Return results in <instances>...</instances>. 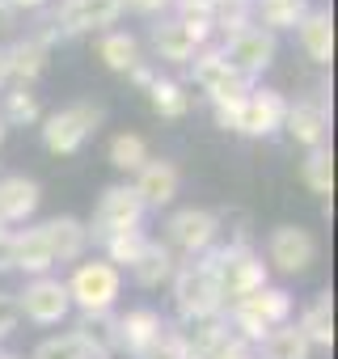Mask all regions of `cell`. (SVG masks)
Segmentation results:
<instances>
[{
    "label": "cell",
    "instance_id": "cell-31",
    "mask_svg": "<svg viewBox=\"0 0 338 359\" xmlns=\"http://www.w3.org/2000/svg\"><path fill=\"white\" fill-rule=\"evenodd\" d=\"M300 177H304V187L313 195H321L330 203V195H334V156H330L325 144L321 148H309V156L300 161Z\"/></svg>",
    "mask_w": 338,
    "mask_h": 359
},
{
    "label": "cell",
    "instance_id": "cell-8",
    "mask_svg": "<svg viewBox=\"0 0 338 359\" xmlns=\"http://www.w3.org/2000/svg\"><path fill=\"white\" fill-rule=\"evenodd\" d=\"M140 220H144V203H140V195L131 191V182H114V187H106L102 191V199H97V208H93V220L85 224L89 229V241H106V237H114V233H131V229H140Z\"/></svg>",
    "mask_w": 338,
    "mask_h": 359
},
{
    "label": "cell",
    "instance_id": "cell-40",
    "mask_svg": "<svg viewBox=\"0 0 338 359\" xmlns=\"http://www.w3.org/2000/svg\"><path fill=\"white\" fill-rule=\"evenodd\" d=\"M212 359H258V346H250V342H241V338H229Z\"/></svg>",
    "mask_w": 338,
    "mask_h": 359
},
{
    "label": "cell",
    "instance_id": "cell-2",
    "mask_svg": "<svg viewBox=\"0 0 338 359\" xmlns=\"http://www.w3.org/2000/svg\"><path fill=\"white\" fill-rule=\"evenodd\" d=\"M169 292H174V309H178L182 325L224 313V296H220V283H216V271H212L208 254L178 262L174 279H169Z\"/></svg>",
    "mask_w": 338,
    "mask_h": 359
},
{
    "label": "cell",
    "instance_id": "cell-21",
    "mask_svg": "<svg viewBox=\"0 0 338 359\" xmlns=\"http://www.w3.org/2000/svg\"><path fill=\"white\" fill-rule=\"evenodd\" d=\"M165 325H169V321H165L156 309H148V304H135V309L119 313V351H127V355L135 359Z\"/></svg>",
    "mask_w": 338,
    "mask_h": 359
},
{
    "label": "cell",
    "instance_id": "cell-37",
    "mask_svg": "<svg viewBox=\"0 0 338 359\" xmlns=\"http://www.w3.org/2000/svg\"><path fill=\"white\" fill-rule=\"evenodd\" d=\"M30 359H85V351H81V342L72 334H51V338H43L34 346Z\"/></svg>",
    "mask_w": 338,
    "mask_h": 359
},
{
    "label": "cell",
    "instance_id": "cell-33",
    "mask_svg": "<svg viewBox=\"0 0 338 359\" xmlns=\"http://www.w3.org/2000/svg\"><path fill=\"white\" fill-rule=\"evenodd\" d=\"M245 26H254L250 0H212V34L229 39V34H237Z\"/></svg>",
    "mask_w": 338,
    "mask_h": 359
},
{
    "label": "cell",
    "instance_id": "cell-13",
    "mask_svg": "<svg viewBox=\"0 0 338 359\" xmlns=\"http://www.w3.org/2000/svg\"><path fill=\"white\" fill-rule=\"evenodd\" d=\"M18 304H22V317L34 321V325H60V321L72 313L68 287H64V279H55V275L30 279V283L18 292Z\"/></svg>",
    "mask_w": 338,
    "mask_h": 359
},
{
    "label": "cell",
    "instance_id": "cell-24",
    "mask_svg": "<svg viewBox=\"0 0 338 359\" xmlns=\"http://www.w3.org/2000/svg\"><path fill=\"white\" fill-rule=\"evenodd\" d=\"M313 5L309 0H250V13H254V26H262L266 34H283V30H296L304 22Z\"/></svg>",
    "mask_w": 338,
    "mask_h": 359
},
{
    "label": "cell",
    "instance_id": "cell-10",
    "mask_svg": "<svg viewBox=\"0 0 338 359\" xmlns=\"http://www.w3.org/2000/svg\"><path fill=\"white\" fill-rule=\"evenodd\" d=\"M220 55L229 60V68H233L237 76L258 81V76L275 64V55H279V39L266 34L262 26H245V30L220 39Z\"/></svg>",
    "mask_w": 338,
    "mask_h": 359
},
{
    "label": "cell",
    "instance_id": "cell-16",
    "mask_svg": "<svg viewBox=\"0 0 338 359\" xmlns=\"http://www.w3.org/2000/svg\"><path fill=\"white\" fill-rule=\"evenodd\" d=\"M178 187H182V173H178V165L174 161H165V156H148L144 165H140V173L131 177V191L140 195V203H144V212L148 208H169L178 199Z\"/></svg>",
    "mask_w": 338,
    "mask_h": 359
},
{
    "label": "cell",
    "instance_id": "cell-46",
    "mask_svg": "<svg viewBox=\"0 0 338 359\" xmlns=\"http://www.w3.org/2000/svg\"><path fill=\"white\" fill-rule=\"evenodd\" d=\"M5 135H9V127H5V118H0V144H5Z\"/></svg>",
    "mask_w": 338,
    "mask_h": 359
},
{
    "label": "cell",
    "instance_id": "cell-30",
    "mask_svg": "<svg viewBox=\"0 0 338 359\" xmlns=\"http://www.w3.org/2000/svg\"><path fill=\"white\" fill-rule=\"evenodd\" d=\"M0 118H5V127H34V123H43L39 93H30L26 85L5 89V97H0Z\"/></svg>",
    "mask_w": 338,
    "mask_h": 359
},
{
    "label": "cell",
    "instance_id": "cell-3",
    "mask_svg": "<svg viewBox=\"0 0 338 359\" xmlns=\"http://www.w3.org/2000/svg\"><path fill=\"white\" fill-rule=\"evenodd\" d=\"M72 309L81 313H114L119 296H123V271L110 266L106 258H81L72 266V275L64 279Z\"/></svg>",
    "mask_w": 338,
    "mask_h": 359
},
{
    "label": "cell",
    "instance_id": "cell-35",
    "mask_svg": "<svg viewBox=\"0 0 338 359\" xmlns=\"http://www.w3.org/2000/svg\"><path fill=\"white\" fill-rule=\"evenodd\" d=\"M135 359H191V346H187V334L182 325H165Z\"/></svg>",
    "mask_w": 338,
    "mask_h": 359
},
{
    "label": "cell",
    "instance_id": "cell-27",
    "mask_svg": "<svg viewBox=\"0 0 338 359\" xmlns=\"http://www.w3.org/2000/svg\"><path fill=\"white\" fill-rule=\"evenodd\" d=\"M97 60H102L110 72L127 76L131 68H140V64H144V55H140V39H135V34H127V30H106V34L97 39Z\"/></svg>",
    "mask_w": 338,
    "mask_h": 359
},
{
    "label": "cell",
    "instance_id": "cell-4",
    "mask_svg": "<svg viewBox=\"0 0 338 359\" xmlns=\"http://www.w3.org/2000/svg\"><path fill=\"white\" fill-rule=\"evenodd\" d=\"M102 118H106V110H102L97 102L60 106V110L43 114V148L55 152V156H72V152H81V148L97 135Z\"/></svg>",
    "mask_w": 338,
    "mask_h": 359
},
{
    "label": "cell",
    "instance_id": "cell-11",
    "mask_svg": "<svg viewBox=\"0 0 338 359\" xmlns=\"http://www.w3.org/2000/svg\"><path fill=\"white\" fill-rule=\"evenodd\" d=\"M123 18V0H60L51 9V26L60 30V39H76V34H106L114 30V22Z\"/></svg>",
    "mask_w": 338,
    "mask_h": 359
},
{
    "label": "cell",
    "instance_id": "cell-17",
    "mask_svg": "<svg viewBox=\"0 0 338 359\" xmlns=\"http://www.w3.org/2000/svg\"><path fill=\"white\" fill-rule=\"evenodd\" d=\"M43 203V191L26 173H5L0 177V220L5 224H26Z\"/></svg>",
    "mask_w": 338,
    "mask_h": 359
},
{
    "label": "cell",
    "instance_id": "cell-34",
    "mask_svg": "<svg viewBox=\"0 0 338 359\" xmlns=\"http://www.w3.org/2000/svg\"><path fill=\"white\" fill-rule=\"evenodd\" d=\"M144 245H148V233H144V229H131V233H114V237H106V241H102V254H106L110 266H119V271L127 266V271H131V262L140 258Z\"/></svg>",
    "mask_w": 338,
    "mask_h": 359
},
{
    "label": "cell",
    "instance_id": "cell-32",
    "mask_svg": "<svg viewBox=\"0 0 338 359\" xmlns=\"http://www.w3.org/2000/svg\"><path fill=\"white\" fill-rule=\"evenodd\" d=\"M148 161V144H144V135H135V131H119L114 140H110V165L119 169V173H140V165Z\"/></svg>",
    "mask_w": 338,
    "mask_h": 359
},
{
    "label": "cell",
    "instance_id": "cell-1",
    "mask_svg": "<svg viewBox=\"0 0 338 359\" xmlns=\"http://www.w3.org/2000/svg\"><path fill=\"white\" fill-rule=\"evenodd\" d=\"M292 317H296L292 292L271 287V283L258 287V292H250V296H241V300H229V304H224V321H229L233 338H241V342H250V346H258L271 330L288 325Z\"/></svg>",
    "mask_w": 338,
    "mask_h": 359
},
{
    "label": "cell",
    "instance_id": "cell-25",
    "mask_svg": "<svg viewBox=\"0 0 338 359\" xmlns=\"http://www.w3.org/2000/svg\"><path fill=\"white\" fill-rule=\"evenodd\" d=\"M51 266H55V258H51V245H47L43 224L22 229V233H18V250H13V271L39 279V275H51Z\"/></svg>",
    "mask_w": 338,
    "mask_h": 359
},
{
    "label": "cell",
    "instance_id": "cell-19",
    "mask_svg": "<svg viewBox=\"0 0 338 359\" xmlns=\"http://www.w3.org/2000/svg\"><path fill=\"white\" fill-rule=\"evenodd\" d=\"M5 60H9V81L30 89V85L47 72V64H51V47L39 43L34 34H26V39H18V43L5 47Z\"/></svg>",
    "mask_w": 338,
    "mask_h": 359
},
{
    "label": "cell",
    "instance_id": "cell-43",
    "mask_svg": "<svg viewBox=\"0 0 338 359\" xmlns=\"http://www.w3.org/2000/svg\"><path fill=\"white\" fill-rule=\"evenodd\" d=\"M13 26H18V9L9 5V0H0V39H5Z\"/></svg>",
    "mask_w": 338,
    "mask_h": 359
},
{
    "label": "cell",
    "instance_id": "cell-45",
    "mask_svg": "<svg viewBox=\"0 0 338 359\" xmlns=\"http://www.w3.org/2000/svg\"><path fill=\"white\" fill-rule=\"evenodd\" d=\"M9 85V60H5V47H0V89Z\"/></svg>",
    "mask_w": 338,
    "mask_h": 359
},
{
    "label": "cell",
    "instance_id": "cell-41",
    "mask_svg": "<svg viewBox=\"0 0 338 359\" xmlns=\"http://www.w3.org/2000/svg\"><path fill=\"white\" fill-rule=\"evenodd\" d=\"M13 250H18V229H0V275L13 271Z\"/></svg>",
    "mask_w": 338,
    "mask_h": 359
},
{
    "label": "cell",
    "instance_id": "cell-22",
    "mask_svg": "<svg viewBox=\"0 0 338 359\" xmlns=\"http://www.w3.org/2000/svg\"><path fill=\"white\" fill-rule=\"evenodd\" d=\"M296 39H300L304 60H313L317 68H325L334 60V18H330V9H309L304 22L296 26Z\"/></svg>",
    "mask_w": 338,
    "mask_h": 359
},
{
    "label": "cell",
    "instance_id": "cell-47",
    "mask_svg": "<svg viewBox=\"0 0 338 359\" xmlns=\"http://www.w3.org/2000/svg\"><path fill=\"white\" fill-rule=\"evenodd\" d=\"M0 359H22V355H13V351H0Z\"/></svg>",
    "mask_w": 338,
    "mask_h": 359
},
{
    "label": "cell",
    "instance_id": "cell-29",
    "mask_svg": "<svg viewBox=\"0 0 338 359\" xmlns=\"http://www.w3.org/2000/svg\"><path fill=\"white\" fill-rule=\"evenodd\" d=\"M309 355H313V346H309V338L300 334L296 317H292L288 325L271 330V334L258 342V359H309Z\"/></svg>",
    "mask_w": 338,
    "mask_h": 359
},
{
    "label": "cell",
    "instance_id": "cell-20",
    "mask_svg": "<svg viewBox=\"0 0 338 359\" xmlns=\"http://www.w3.org/2000/svg\"><path fill=\"white\" fill-rule=\"evenodd\" d=\"M43 233H47V245H51V258L55 262H72L76 266L85 258V250L93 245L85 220H76V216H55V220L43 224Z\"/></svg>",
    "mask_w": 338,
    "mask_h": 359
},
{
    "label": "cell",
    "instance_id": "cell-7",
    "mask_svg": "<svg viewBox=\"0 0 338 359\" xmlns=\"http://www.w3.org/2000/svg\"><path fill=\"white\" fill-rule=\"evenodd\" d=\"M191 81H195L199 93H208L212 106H237V102H245V93L254 89V81H245V76H237V72L229 68V60L220 55L216 43H208V47L191 60Z\"/></svg>",
    "mask_w": 338,
    "mask_h": 359
},
{
    "label": "cell",
    "instance_id": "cell-39",
    "mask_svg": "<svg viewBox=\"0 0 338 359\" xmlns=\"http://www.w3.org/2000/svg\"><path fill=\"white\" fill-rule=\"evenodd\" d=\"M140 13V18H169L174 13V0H123V13Z\"/></svg>",
    "mask_w": 338,
    "mask_h": 359
},
{
    "label": "cell",
    "instance_id": "cell-9",
    "mask_svg": "<svg viewBox=\"0 0 338 359\" xmlns=\"http://www.w3.org/2000/svg\"><path fill=\"white\" fill-rule=\"evenodd\" d=\"M165 245L182 254V258H199L212 245H220V229H216V212L208 208H178L165 220Z\"/></svg>",
    "mask_w": 338,
    "mask_h": 359
},
{
    "label": "cell",
    "instance_id": "cell-12",
    "mask_svg": "<svg viewBox=\"0 0 338 359\" xmlns=\"http://www.w3.org/2000/svg\"><path fill=\"white\" fill-rule=\"evenodd\" d=\"M317 262V237L300 224H279L266 233V266L279 275H304Z\"/></svg>",
    "mask_w": 338,
    "mask_h": 359
},
{
    "label": "cell",
    "instance_id": "cell-28",
    "mask_svg": "<svg viewBox=\"0 0 338 359\" xmlns=\"http://www.w3.org/2000/svg\"><path fill=\"white\" fill-rule=\"evenodd\" d=\"M296 325H300V334L309 338V346H334V296L330 292H321L317 300H309L304 304V313L296 317Z\"/></svg>",
    "mask_w": 338,
    "mask_h": 359
},
{
    "label": "cell",
    "instance_id": "cell-6",
    "mask_svg": "<svg viewBox=\"0 0 338 359\" xmlns=\"http://www.w3.org/2000/svg\"><path fill=\"white\" fill-rule=\"evenodd\" d=\"M212 22H182V18H156L148 43H152V55L161 64H174V68H191V60L212 43Z\"/></svg>",
    "mask_w": 338,
    "mask_h": 359
},
{
    "label": "cell",
    "instance_id": "cell-5",
    "mask_svg": "<svg viewBox=\"0 0 338 359\" xmlns=\"http://www.w3.org/2000/svg\"><path fill=\"white\" fill-rule=\"evenodd\" d=\"M208 258H212V271H216V283H220L224 304L229 300H241V296H250V292H258V287L271 283V266L262 262V254L254 245H237V250L212 245Z\"/></svg>",
    "mask_w": 338,
    "mask_h": 359
},
{
    "label": "cell",
    "instance_id": "cell-36",
    "mask_svg": "<svg viewBox=\"0 0 338 359\" xmlns=\"http://www.w3.org/2000/svg\"><path fill=\"white\" fill-rule=\"evenodd\" d=\"M216 229L229 237V241H224V250L250 245V216H245L241 208H224V212H216Z\"/></svg>",
    "mask_w": 338,
    "mask_h": 359
},
{
    "label": "cell",
    "instance_id": "cell-14",
    "mask_svg": "<svg viewBox=\"0 0 338 359\" xmlns=\"http://www.w3.org/2000/svg\"><path fill=\"white\" fill-rule=\"evenodd\" d=\"M283 114H288V97L279 89H250L241 110H237V135L250 140H266L275 131H283Z\"/></svg>",
    "mask_w": 338,
    "mask_h": 359
},
{
    "label": "cell",
    "instance_id": "cell-44",
    "mask_svg": "<svg viewBox=\"0 0 338 359\" xmlns=\"http://www.w3.org/2000/svg\"><path fill=\"white\" fill-rule=\"evenodd\" d=\"M9 5H13L18 13H43V9L51 5V0H9Z\"/></svg>",
    "mask_w": 338,
    "mask_h": 359
},
{
    "label": "cell",
    "instance_id": "cell-18",
    "mask_svg": "<svg viewBox=\"0 0 338 359\" xmlns=\"http://www.w3.org/2000/svg\"><path fill=\"white\" fill-rule=\"evenodd\" d=\"M72 338L81 342L85 359H114L119 355V317L114 313H81Z\"/></svg>",
    "mask_w": 338,
    "mask_h": 359
},
{
    "label": "cell",
    "instance_id": "cell-38",
    "mask_svg": "<svg viewBox=\"0 0 338 359\" xmlns=\"http://www.w3.org/2000/svg\"><path fill=\"white\" fill-rule=\"evenodd\" d=\"M18 325H22V304H18V292H0V338H9Z\"/></svg>",
    "mask_w": 338,
    "mask_h": 359
},
{
    "label": "cell",
    "instance_id": "cell-42",
    "mask_svg": "<svg viewBox=\"0 0 338 359\" xmlns=\"http://www.w3.org/2000/svg\"><path fill=\"white\" fill-rule=\"evenodd\" d=\"M127 81H131V85H140V89H148V85L156 81V72H152V64H140V68H131V72H127Z\"/></svg>",
    "mask_w": 338,
    "mask_h": 359
},
{
    "label": "cell",
    "instance_id": "cell-23",
    "mask_svg": "<svg viewBox=\"0 0 338 359\" xmlns=\"http://www.w3.org/2000/svg\"><path fill=\"white\" fill-rule=\"evenodd\" d=\"M174 271H178V254L169 250L165 241H152L148 237V245L140 250V258L131 262V279L140 283V287H165L169 279H174Z\"/></svg>",
    "mask_w": 338,
    "mask_h": 359
},
{
    "label": "cell",
    "instance_id": "cell-15",
    "mask_svg": "<svg viewBox=\"0 0 338 359\" xmlns=\"http://www.w3.org/2000/svg\"><path fill=\"white\" fill-rule=\"evenodd\" d=\"M283 131L304 144V148H321L325 135H330V106H325V93H309V97H296L288 102V114H283Z\"/></svg>",
    "mask_w": 338,
    "mask_h": 359
},
{
    "label": "cell",
    "instance_id": "cell-26",
    "mask_svg": "<svg viewBox=\"0 0 338 359\" xmlns=\"http://www.w3.org/2000/svg\"><path fill=\"white\" fill-rule=\"evenodd\" d=\"M148 93V106L161 114V118H187L191 114V85L187 81H178V76H161L156 72V81L144 89Z\"/></svg>",
    "mask_w": 338,
    "mask_h": 359
}]
</instances>
